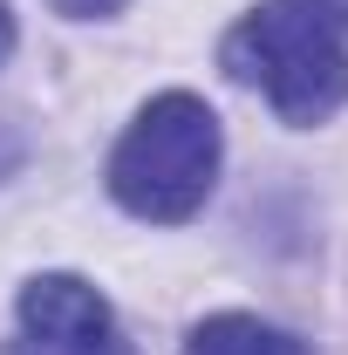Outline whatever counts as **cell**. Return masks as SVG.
<instances>
[{
	"mask_svg": "<svg viewBox=\"0 0 348 355\" xmlns=\"http://www.w3.org/2000/svg\"><path fill=\"white\" fill-rule=\"evenodd\" d=\"M218 69L260 89L280 123L314 130L348 103V21L321 0H260L225 28Z\"/></svg>",
	"mask_w": 348,
	"mask_h": 355,
	"instance_id": "6da1fadb",
	"label": "cell"
},
{
	"mask_svg": "<svg viewBox=\"0 0 348 355\" xmlns=\"http://www.w3.org/2000/svg\"><path fill=\"white\" fill-rule=\"evenodd\" d=\"M225 130H218L212 103L191 89H164L130 116V130L110 150V198L143 225H184L218 184Z\"/></svg>",
	"mask_w": 348,
	"mask_h": 355,
	"instance_id": "7a4b0ae2",
	"label": "cell"
},
{
	"mask_svg": "<svg viewBox=\"0 0 348 355\" xmlns=\"http://www.w3.org/2000/svg\"><path fill=\"white\" fill-rule=\"evenodd\" d=\"M0 355H137L116 308L82 273H35L14 301V335Z\"/></svg>",
	"mask_w": 348,
	"mask_h": 355,
	"instance_id": "3957f363",
	"label": "cell"
},
{
	"mask_svg": "<svg viewBox=\"0 0 348 355\" xmlns=\"http://www.w3.org/2000/svg\"><path fill=\"white\" fill-rule=\"evenodd\" d=\"M177 355H314V349H307L301 335L260 321V314H205V321L184 335Z\"/></svg>",
	"mask_w": 348,
	"mask_h": 355,
	"instance_id": "277c9868",
	"label": "cell"
},
{
	"mask_svg": "<svg viewBox=\"0 0 348 355\" xmlns=\"http://www.w3.org/2000/svg\"><path fill=\"white\" fill-rule=\"evenodd\" d=\"M62 21H110V14H123L130 0H48Z\"/></svg>",
	"mask_w": 348,
	"mask_h": 355,
	"instance_id": "5b68a950",
	"label": "cell"
},
{
	"mask_svg": "<svg viewBox=\"0 0 348 355\" xmlns=\"http://www.w3.org/2000/svg\"><path fill=\"white\" fill-rule=\"evenodd\" d=\"M14 55V14H7V0H0V62Z\"/></svg>",
	"mask_w": 348,
	"mask_h": 355,
	"instance_id": "8992f818",
	"label": "cell"
},
{
	"mask_svg": "<svg viewBox=\"0 0 348 355\" xmlns=\"http://www.w3.org/2000/svg\"><path fill=\"white\" fill-rule=\"evenodd\" d=\"M321 7H328V14H342V21H348V0H321Z\"/></svg>",
	"mask_w": 348,
	"mask_h": 355,
	"instance_id": "52a82bcc",
	"label": "cell"
}]
</instances>
